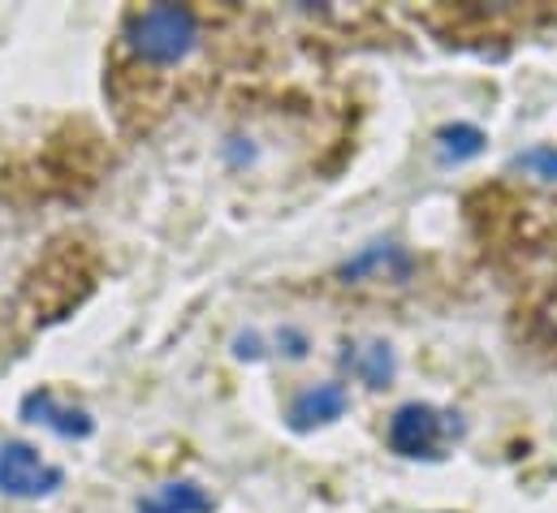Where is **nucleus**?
Listing matches in <instances>:
<instances>
[{
    "instance_id": "f257e3e1",
    "label": "nucleus",
    "mask_w": 557,
    "mask_h": 513,
    "mask_svg": "<svg viewBox=\"0 0 557 513\" xmlns=\"http://www.w3.org/2000/svg\"><path fill=\"white\" fill-rule=\"evenodd\" d=\"M126 43L147 65H177L199 48V17L186 4H151L126 17Z\"/></svg>"
},
{
    "instance_id": "f03ea898",
    "label": "nucleus",
    "mask_w": 557,
    "mask_h": 513,
    "mask_svg": "<svg viewBox=\"0 0 557 513\" xmlns=\"http://www.w3.org/2000/svg\"><path fill=\"white\" fill-rule=\"evenodd\" d=\"M454 436H458V418L428 401H407L389 418V449L403 458H441V449Z\"/></svg>"
},
{
    "instance_id": "7ed1b4c3",
    "label": "nucleus",
    "mask_w": 557,
    "mask_h": 513,
    "mask_svg": "<svg viewBox=\"0 0 557 513\" xmlns=\"http://www.w3.org/2000/svg\"><path fill=\"white\" fill-rule=\"evenodd\" d=\"M61 471L48 466L30 445L22 440H9L0 445V492L4 497H17V501H35V497H48L61 488Z\"/></svg>"
},
{
    "instance_id": "20e7f679",
    "label": "nucleus",
    "mask_w": 557,
    "mask_h": 513,
    "mask_svg": "<svg viewBox=\"0 0 557 513\" xmlns=\"http://www.w3.org/2000/svg\"><path fill=\"white\" fill-rule=\"evenodd\" d=\"M346 405H350V397H346V388L342 385L307 388V392H298V397H294V405H289V427H294V431L324 427V423L342 418V414H346Z\"/></svg>"
},
{
    "instance_id": "39448f33",
    "label": "nucleus",
    "mask_w": 557,
    "mask_h": 513,
    "mask_svg": "<svg viewBox=\"0 0 557 513\" xmlns=\"http://www.w3.org/2000/svg\"><path fill=\"white\" fill-rule=\"evenodd\" d=\"M22 414H26L30 423H44V427L61 431V436H91V414H87V410H78V405L57 401V392H48V388L26 392Z\"/></svg>"
},
{
    "instance_id": "423d86ee",
    "label": "nucleus",
    "mask_w": 557,
    "mask_h": 513,
    "mask_svg": "<svg viewBox=\"0 0 557 513\" xmlns=\"http://www.w3.org/2000/svg\"><path fill=\"white\" fill-rule=\"evenodd\" d=\"M342 363L350 367L355 380H363L368 388H385L394 380V350L385 341H372V346H346Z\"/></svg>"
},
{
    "instance_id": "0eeeda50",
    "label": "nucleus",
    "mask_w": 557,
    "mask_h": 513,
    "mask_svg": "<svg viewBox=\"0 0 557 513\" xmlns=\"http://www.w3.org/2000/svg\"><path fill=\"white\" fill-rule=\"evenodd\" d=\"M139 513H212V497L199 484H164L143 497Z\"/></svg>"
},
{
    "instance_id": "6e6552de",
    "label": "nucleus",
    "mask_w": 557,
    "mask_h": 513,
    "mask_svg": "<svg viewBox=\"0 0 557 513\" xmlns=\"http://www.w3.org/2000/svg\"><path fill=\"white\" fill-rule=\"evenodd\" d=\"M436 142H441V160L449 164H458V160H471V155H480L484 151V129L467 126V122H458V126H445L436 134Z\"/></svg>"
},
{
    "instance_id": "1a4fd4ad",
    "label": "nucleus",
    "mask_w": 557,
    "mask_h": 513,
    "mask_svg": "<svg viewBox=\"0 0 557 513\" xmlns=\"http://www.w3.org/2000/svg\"><path fill=\"white\" fill-rule=\"evenodd\" d=\"M389 263H394V267H403V272L411 267V259L403 255L398 247H385V242H381V247H372V251H363V255L355 259V263H346V276H363V272H381V267H389Z\"/></svg>"
},
{
    "instance_id": "9d476101",
    "label": "nucleus",
    "mask_w": 557,
    "mask_h": 513,
    "mask_svg": "<svg viewBox=\"0 0 557 513\" xmlns=\"http://www.w3.org/2000/svg\"><path fill=\"white\" fill-rule=\"evenodd\" d=\"M515 168H523L541 182H557V147H532V151L515 155Z\"/></svg>"
}]
</instances>
